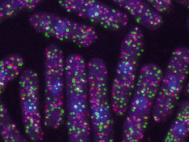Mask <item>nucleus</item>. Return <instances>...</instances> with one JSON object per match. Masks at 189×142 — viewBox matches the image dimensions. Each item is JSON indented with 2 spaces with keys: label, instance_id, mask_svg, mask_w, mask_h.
Listing matches in <instances>:
<instances>
[{
  "label": "nucleus",
  "instance_id": "f257e3e1",
  "mask_svg": "<svg viewBox=\"0 0 189 142\" xmlns=\"http://www.w3.org/2000/svg\"><path fill=\"white\" fill-rule=\"evenodd\" d=\"M189 49L181 46L172 52L156 97L175 104L179 97L188 74Z\"/></svg>",
  "mask_w": 189,
  "mask_h": 142
},
{
  "label": "nucleus",
  "instance_id": "f03ea898",
  "mask_svg": "<svg viewBox=\"0 0 189 142\" xmlns=\"http://www.w3.org/2000/svg\"><path fill=\"white\" fill-rule=\"evenodd\" d=\"M64 74L69 103L87 101L88 82L85 61L77 57L67 59L65 62Z\"/></svg>",
  "mask_w": 189,
  "mask_h": 142
},
{
  "label": "nucleus",
  "instance_id": "7ed1b4c3",
  "mask_svg": "<svg viewBox=\"0 0 189 142\" xmlns=\"http://www.w3.org/2000/svg\"><path fill=\"white\" fill-rule=\"evenodd\" d=\"M113 1L125 9L141 25L155 30L158 28L163 22L162 16L149 4L140 0H115Z\"/></svg>",
  "mask_w": 189,
  "mask_h": 142
},
{
  "label": "nucleus",
  "instance_id": "20e7f679",
  "mask_svg": "<svg viewBox=\"0 0 189 142\" xmlns=\"http://www.w3.org/2000/svg\"><path fill=\"white\" fill-rule=\"evenodd\" d=\"M141 57L133 53L120 50L112 83L133 92Z\"/></svg>",
  "mask_w": 189,
  "mask_h": 142
},
{
  "label": "nucleus",
  "instance_id": "39448f33",
  "mask_svg": "<svg viewBox=\"0 0 189 142\" xmlns=\"http://www.w3.org/2000/svg\"><path fill=\"white\" fill-rule=\"evenodd\" d=\"M19 83L21 104L38 103L39 83L36 72L31 68L25 69L21 74Z\"/></svg>",
  "mask_w": 189,
  "mask_h": 142
},
{
  "label": "nucleus",
  "instance_id": "423d86ee",
  "mask_svg": "<svg viewBox=\"0 0 189 142\" xmlns=\"http://www.w3.org/2000/svg\"><path fill=\"white\" fill-rule=\"evenodd\" d=\"M107 74L97 71L90 73L88 76L89 101L91 103L107 102Z\"/></svg>",
  "mask_w": 189,
  "mask_h": 142
},
{
  "label": "nucleus",
  "instance_id": "0eeeda50",
  "mask_svg": "<svg viewBox=\"0 0 189 142\" xmlns=\"http://www.w3.org/2000/svg\"><path fill=\"white\" fill-rule=\"evenodd\" d=\"M23 65V59L19 54H10L1 60L0 63L1 91L19 75Z\"/></svg>",
  "mask_w": 189,
  "mask_h": 142
},
{
  "label": "nucleus",
  "instance_id": "6e6552de",
  "mask_svg": "<svg viewBox=\"0 0 189 142\" xmlns=\"http://www.w3.org/2000/svg\"><path fill=\"white\" fill-rule=\"evenodd\" d=\"M98 37L96 30L92 26L71 20L69 40L75 44L81 47H88Z\"/></svg>",
  "mask_w": 189,
  "mask_h": 142
},
{
  "label": "nucleus",
  "instance_id": "1a4fd4ad",
  "mask_svg": "<svg viewBox=\"0 0 189 142\" xmlns=\"http://www.w3.org/2000/svg\"><path fill=\"white\" fill-rule=\"evenodd\" d=\"M91 105L94 123L97 127L99 135L102 138L105 136L110 139L112 138L113 120L109 111V103L92 104Z\"/></svg>",
  "mask_w": 189,
  "mask_h": 142
},
{
  "label": "nucleus",
  "instance_id": "9d476101",
  "mask_svg": "<svg viewBox=\"0 0 189 142\" xmlns=\"http://www.w3.org/2000/svg\"><path fill=\"white\" fill-rule=\"evenodd\" d=\"M146 118L130 113L123 127L122 138L126 142H138L143 138L146 126Z\"/></svg>",
  "mask_w": 189,
  "mask_h": 142
},
{
  "label": "nucleus",
  "instance_id": "9b49d317",
  "mask_svg": "<svg viewBox=\"0 0 189 142\" xmlns=\"http://www.w3.org/2000/svg\"><path fill=\"white\" fill-rule=\"evenodd\" d=\"M128 22V16L125 12L108 6L98 23L106 28L116 31L126 27Z\"/></svg>",
  "mask_w": 189,
  "mask_h": 142
},
{
  "label": "nucleus",
  "instance_id": "f8f14e48",
  "mask_svg": "<svg viewBox=\"0 0 189 142\" xmlns=\"http://www.w3.org/2000/svg\"><path fill=\"white\" fill-rule=\"evenodd\" d=\"M56 16L46 12L35 13L30 17L31 24L38 31L47 34H52Z\"/></svg>",
  "mask_w": 189,
  "mask_h": 142
},
{
  "label": "nucleus",
  "instance_id": "ddd939ff",
  "mask_svg": "<svg viewBox=\"0 0 189 142\" xmlns=\"http://www.w3.org/2000/svg\"><path fill=\"white\" fill-rule=\"evenodd\" d=\"M130 103V114L147 118L154 102L142 95L132 94Z\"/></svg>",
  "mask_w": 189,
  "mask_h": 142
},
{
  "label": "nucleus",
  "instance_id": "4468645a",
  "mask_svg": "<svg viewBox=\"0 0 189 142\" xmlns=\"http://www.w3.org/2000/svg\"><path fill=\"white\" fill-rule=\"evenodd\" d=\"M7 114L6 110H2L1 116V133L5 140L9 141H18L21 140L20 135Z\"/></svg>",
  "mask_w": 189,
  "mask_h": 142
},
{
  "label": "nucleus",
  "instance_id": "2eb2a0df",
  "mask_svg": "<svg viewBox=\"0 0 189 142\" xmlns=\"http://www.w3.org/2000/svg\"><path fill=\"white\" fill-rule=\"evenodd\" d=\"M108 6L99 1L86 0L84 17L98 23Z\"/></svg>",
  "mask_w": 189,
  "mask_h": 142
},
{
  "label": "nucleus",
  "instance_id": "dca6fc26",
  "mask_svg": "<svg viewBox=\"0 0 189 142\" xmlns=\"http://www.w3.org/2000/svg\"><path fill=\"white\" fill-rule=\"evenodd\" d=\"M175 106L172 103L156 98L152 105L153 118L157 122L164 120L170 116Z\"/></svg>",
  "mask_w": 189,
  "mask_h": 142
},
{
  "label": "nucleus",
  "instance_id": "f3484780",
  "mask_svg": "<svg viewBox=\"0 0 189 142\" xmlns=\"http://www.w3.org/2000/svg\"><path fill=\"white\" fill-rule=\"evenodd\" d=\"M188 132L189 122L177 119L170 127L165 140L168 142L180 141Z\"/></svg>",
  "mask_w": 189,
  "mask_h": 142
},
{
  "label": "nucleus",
  "instance_id": "a211bd4d",
  "mask_svg": "<svg viewBox=\"0 0 189 142\" xmlns=\"http://www.w3.org/2000/svg\"><path fill=\"white\" fill-rule=\"evenodd\" d=\"M71 20L66 18L56 16L53 35L60 40H69Z\"/></svg>",
  "mask_w": 189,
  "mask_h": 142
},
{
  "label": "nucleus",
  "instance_id": "6ab92c4d",
  "mask_svg": "<svg viewBox=\"0 0 189 142\" xmlns=\"http://www.w3.org/2000/svg\"><path fill=\"white\" fill-rule=\"evenodd\" d=\"M24 123L27 133L31 138L36 139L40 132L39 117L37 111L24 114Z\"/></svg>",
  "mask_w": 189,
  "mask_h": 142
},
{
  "label": "nucleus",
  "instance_id": "aec40b11",
  "mask_svg": "<svg viewBox=\"0 0 189 142\" xmlns=\"http://www.w3.org/2000/svg\"><path fill=\"white\" fill-rule=\"evenodd\" d=\"M85 2L86 0H61L58 1L60 5L68 12L84 17Z\"/></svg>",
  "mask_w": 189,
  "mask_h": 142
},
{
  "label": "nucleus",
  "instance_id": "412c9836",
  "mask_svg": "<svg viewBox=\"0 0 189 142\" xmlns=\"http://www.w3.org/2000/svg\"><path fill=\"white\" fill-rule=\"evenodd\" d=\"M21 0H7L2 2L0 6V16H10L22 7Z\"/></svg>",
  "mask_w": 189,
  "mask_h": 142
},
{
  "label": "nucleus",
  "instance_id": "4be33fe9",
  "mask_svg": "<svg viewBox=\"0 0 189 142\" xmlns=\"http://www.w3.org/2000/svg\"><path fill=\"white\" fill-rule=\"evenodd\" d=\"M151 7L157 12L163 13L170 11L172 3L169 0H150L147 1Z\"/></svg>",
  "mask_w": 189,
  "mask_h": 142
},
{
  "label": "nucleus",
  "instance_id": "5701e85b",
  "mask_svg": "<svg viewBox=\"0 0 189 142\" xmlns=\"http://www.w3.org/2000/svg\"><path fill=\"white\" fill-rule=\"evenodd\" d=\"M189 106L188 100H185L181 102L177 114V119L189 122Z\"/></svg>",
  "mask_w": 189,
  "mask_h": 142
},
{
  "label": "nucleus",
  "instance_id": "b1692460",
  "mask_svg": "<svg viewBox=\"0 0 189 142\" xmlns=\"http://www.w3.org/2000/svg\"><path fill=\"white\" fill-rule=\"evenodd\" d=\"M22 7L31 9L34 8L39 1L37 0H21Z\"/></svg>",
  "mask_w": 189,
  "mask_h": 142
}]
</instances>
